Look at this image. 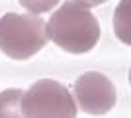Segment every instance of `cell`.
<instances>
[{
    "instance_id": "cell-1",
    "label": "cell",
    "mask_w": 131,
    "mask_h": 118,
    "mask_svg": "<svg viewBox=\"0 0 131 118\" xmlns=\"http://www.w3.org/2000/svg\"><path fill=\"white\" fill-rule=\"evenodd\" d=\"M72 118L77 104L65 85L41 79L27 90L0 93V118Z\"/></svg>"
},
{
    "instance_id": "cell-2",
    "label": "cell",
    "mask_w": 131,
    "mask_h": 118,
    "mask_svg": "<svg viewBox=\"0 0 131 118\" xmlns=\"http://www.w3.org/2000/svg\"><path fill=\"white\" fill-rule=\"evenodd\" d=\"M100 24L82 0H69L47 22V38L69 53H86L100 39Z\"/></svg>"
},
{
    "instance_id": "cell-3",
    "label": "cell",
    "mask_w": 131,
    "mask_h": 118,
    "mask_svg": "<svg viewBox=\"0 0 131 118\" xmlns=\"http://www.w3.org/2000/svg\"><path fill=\"white\" fill-rule=\"evenodd\" d=\"M47 43V24L33 14L8 12L0 18V51L12 59L26 61Z\"/></svg>"
},
{
    "instance_id": "cell-4",
    "label": "cell",
    "mask_w": 131,
    "mask_h": 118,
    "mask_svg": "<svg viewBox=\"0 0 131 118\" xmlns=\"http://www.w3.org/2000/svg\"><path fill=\"white\" fill-rule=\"evenodd\" d=\"M74 96L86 114L100 116L115 106V87L102 73H82L74 83Z\"/></svg>"
},
{
    "instance_id": "cell-5",
    "label": "cell",
    "mask_w": 131,
    "mask_h": 118,
    "mask_svg": "<svg viewBox=\"0 0 131 118\" xmlns=\"http://www.w3.org/2000/svg\"><path fill=\"white\" fill-rule=\"evenodd\" d=\"M114 34L121 43L131 45V0H121L114 12Z\"/></svg>"
},
{
    "instance_id": "cell-6",
    "label": "cell",
    "mask_w": 131,
    "mask_h": 118,
    "mask_svg": "<svg viewBox=\"0 0 131 118\" xmlns=\"http://www.w3.org/2000/svg\"><path fill=\"white\" fill-rule=\"evenodd\" d=\"M22 8H26L31 14H43V12L53 10V6L59 4V0H18Z\"/></svg>"
},
{
    "instance_id": "cell-7",
    "label": "cell",
    "mask_w": 131,
    "mask_h": 118,
    "mask_svg": "<svg viewBox=\"0 0 131 118\" xmlns=\"http://www.w3.org/2000/svg\"><path fill=\"white\" fill-rule=\"evenodd\" d=\"M82 2H86L88 6H100V4H104V2H108V0H82Z\"/></svg>"
},
{
    "instance_id": "cell-8",
    "label": "cell",
    "mask_w": 131,
    "mask_h": 118,
    "mask_svg": "<svg viewBox=\"0 0 131 118\" xmlns=\"http://www.w3.org/2000/svg\"><path fill=\"white\" fill-rule=\"evenodd\" d=\"M129 83H131V69H129Z\"/></svg>"
}]
</instances>
